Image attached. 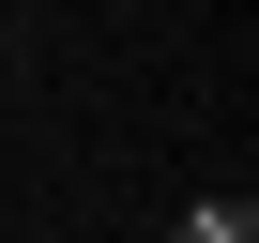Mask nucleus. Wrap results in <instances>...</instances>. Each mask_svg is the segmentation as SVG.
<instances>
[{"label": "nucleus", "mask_w": 259, "mask_h": 243, "mask_svg": "<svg viewBox=\"0 0 259 243\" xmlns=\"http://www.w3.org/2000/svg\"><path fill=\"white\" fill-rule=\"evenodd\" d=\"M183 243H244V198H198V213H183Z\"/></svg>", "instance_id": "f257e3e1"}]
</instances>
